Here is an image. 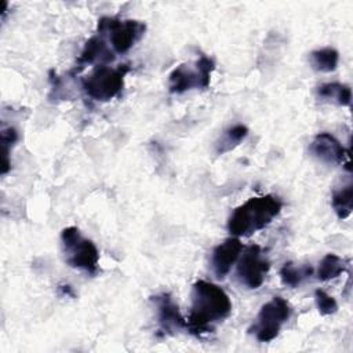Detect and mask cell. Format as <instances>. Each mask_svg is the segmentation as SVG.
Masks as SVG:
<instances>
[{
  "label": "cell",
  "instance_id": "obj_1",
  "mask_svg": "<svg viewBox=\"0 0 353 353\" xmlns=\"http://www.w3.org/2000/svg\"><path fill=\"white\" fill-rule=\"evenodd\" d=\"M232 313L229 295L219 285L197 280L190 292V310L188 316V330L193 335L212 332L215 325L228 319Z\"/></svg>",
  "mask_w": 353,
  "mask_h": 353
},
{
  "label": "cell",
  "instance_id": "obj_2",
  "mask_svg": "<svg viewBox=\"0 0 353 353\" xmlns=\"http://www.w3.org/2000/svg\"><path fill=\"white\" fill-rule=\"evenodd\" d=\"M281 208L283 203L273 194L251 197L233 210L228 219V230L234 237H250L272 223Z\"/></svg>",
  "mask_w": 353,
  "mask_h": 353
},
{
  "label": "cell",
  "instance_id": "obj_3",
  "mask_svg": "<svg viewBox=\"0 0 353 353\" xmlns=\"http://www.w3.org/2000/svg\"><path fill=\"white\" fill-rule=\"evenodd\" d=\"M61 245L65 262L70 268L83 270L90 276L99 273V251L76 226H68L61 232Z\"/></svg>",
  "mask_w": 353,
  "mask_h": 353
},
{
  "label": "cell",
  "instance_id": "obj_4",
  "mask_svg": "<svg viewBox=\"0 0 353 353\" xmlns=\"http://www.w3.org/2000/svg\"><path fill=\"white\" fill-rule=\"evenodd\" d=\"M128 72V65H119L112 68L101 63L81 80V87L87 97L91 99L106 102L121 92L124 87V77Z\"/></svg>",
  "mask_w": 353,
  "mask_h": 353
},
{
  "label": "cell",
  "instance_id": "obj_5",
  "mask_svg": "<svg viewBox=\"0 0 353 353\" xmlns=\"http://www.w3.org/2000/svg\"><path fill=\"white\" fill-rule=\"evenodd\" d=\"M214 69L215 62L207 55H200L194 63H182L170 73L168 91L182 94L193 88H207Z\"/></svg>",
  "mask_w": 353,
  "mask_h": 353
},
{
  "label": "cell",
  "instance_id": "obj_6",
  "mask_svg": "<svg viewBox=\"0 0 353 353\" xmlns=\"http://www.w3.org/2000/svg\"><path fill=\"white\" fill-rule=\"evenodd\" d=\"M292 309L284 298L273 296L269 302L262 305L250 332L254 334L259 342H270L279 335L283 324L288 321Z\"/></svg>",
  "mask_w": 353,
  "mask_h": 353
},
{
  "label": "cell",
  "instance_id": "obj_7",
  "mask_svg": "<svg viewBox=\"0 0 353 353\" xmlns=\"http://www.w3.org/2000/svg\"><path fill=\"white\" fill-rule=\"evenodd\" d=\"M146 25L135 19H117L103 17L98 21V32L108 33L112 48L117 54H125L143 34Z\"/></svg>",
  "mask_w": 353,
  "mask_h": 353
},
{
  "label": "cell",
  "instance_id": "obj_8",
  "mask_svg": "<svg viewBox=\"0 0 353 353\" xmlns=\"http://www.w3.org/2000/svg\"><path fill=\"white\" fill-rule=\"evenodd\" d=\"M269 268L270 263L263 256L262 248L258 244L247 245L237 259V279L244 287L256 290L263 284Z\"/></svg>",
  "mask_w": 353,
  "mask_h": 353
},
{
  "label": "cell",
  "instance_id": "obj_9",
  "mask_svg": "<svg viewBox=\"0 0 353 353\" xmlns=\"http://www.w3.org/2000/svg\"><path fill=\"white\" fill-rule=\"evenodd\" d=\"M156 307L157 313V323H159V334L165 335H175L181 330L188 328V321L181 314L178 305L172 299L171 294L161 292L150 298Z\"/></svg>",
  "mask_w": 353,
  "mask_h": 353
},
{
  "label": "cell",
  "instance_id": "obj_10",
  "mask_svg": "<svg viewBox=\"0 0 353 353\" xmlns=\"http://www.w3.org/2000/svg\"><path fill=\"white\" fill-rule=\"evenodd\" d=\"M309 152L325 164H342L345 160H349V152L330 132L317 134L309 145Z\"/></svg>",
  "mask_w": 353,
  "mask_h": 353
},
{
  "label": "cell",
  "instance_id": "obj_11",
  "mask_svg": "<svg viewBox=\"0 0 353 353\" xmlns=\"http://www.w3.org/2000/svg\"><path fill=\"white\" fill-rule=\"evenodd\" d=\"M243 243L239 237H229L218 244L211 252V269L218 279H223L232 269V266L237 262L241 251Z\"/></svg>",
  "mask_w": 353,
  "mask_h": 353
},
{
  "label": "cell",
  "instance_id": "obj_12",
  "mask_svg": "<svg viewBox=\"0 0 353 353\" xmlns=\"http://www.w3.org/2000/svg\"><path fill=\"white\" fill-rule=\"evenodd\" d=\"M114 55L110 51V48L108 47L103 34L98 33L94 34L91 39L87 40L79 59H77V65L79 69L84 68L85 65H91L95 62H102V65H105V62L113 61Z\"/></svg>",
  "mask_w": 353,
  "mask_h": 353
},
{
  "label": "cell",
  "instance_id": "obj_13",
  "mask_svg": "<svg viewBox=\"0 0 353 353\" xmlns=\"http://www.w3.org/2000/svg\"><path fill=\"white\" fill-rule=\"evenodd\" d=\"M316 95L319 99L335 103L338 106H350L352 103L350 87L341 83H324L317 87Z\"/></svg>",
  "mask_w": 353,
  "mask_h": 353
},
{
  "label": "cell",
  "instance_id": "obj_14",
  "mask_svg": "<svg viewBox=\"0 0 353 353\" xmlns=\"http://www.w3.org/2000/svg\"><path fill=\"white\" fill-rule=\"evenodd\" d=\"M248 135V128L244 124H234L223 131L219 139L215 142L214 149L216 154H223L233 150L236 146L241 143Z\"/></svg>",
  "mask_w": 353,
  "mask_h": 353
},
{
  "label": "cell",
  "instance_id": "obj_15",
  "mask_svg": "<svg viewBox=\"0 0 353 353\" xmlns=\"http://www.w3.org/2000/svg\"><path fill=\"white\" fill-rule=\"evenodd\" d=\"M339 62V52L332 47H323L309 54V63L317 72H332Z\"/></svg>",
  "mask_w": 353,
  "mask_h": 353
},
{
  "label": "cell",
  "instance_id": "obj_16",
  "mask_svg": "<svg viewBox=\"0 0 353 353\" xmlns=\"http://www.w3.org/2000/svg\"><path fill=\"white\" fill-rule=\"evenodd\" d=\"M313 274V268L310 265H301L295 266L292 262H287L280 269V279L281 283L290 288L299 287L303 280Z\"/></svg>",
  "mask_w": 353,
  "mask_h": 353
},
{
  "label": "cell",
  "instance_id": "obj_17",
  "mask_svg": "<svg viewBox=\"0 0 353 353\" xmlns=\"http://www.w3.org/2000/svg\"><path fill=\"white\" fill-rule=\"evenodd\" d=\"M332 208L339 219H346L353 211V185L347 183L341 189H335L331 196Z\"/></svg>",
  "mask_w": 353,
  "mask_h": 353
},
{
  "label": "cell",
  "instance_id": "obj_18",
  "mask_svg": "<svg viewBox=\"0 0 353 353\" xmlns=\"http://www.w3.org/2000/svg\"><path fill=\"white\" fill-rule=\"evenodd\" d=\"M347 261L342 259L336 254H327L319 265L317 269V279L320 281H328L331 279L338 277L346 270Z\"/></svg>",
  "mask_w": 353,
  "mask_h": 353
},
{
  "label": "cell",
  "instance_id": "obj_19",
  "mask_svg": "<svg viewBox=\"0 0 353 353\" xmlns=\"http://www.w3.org/2000/svg\"><path fill=\"white\" fill-rule=\"evenodd\" d=\"M18 139V132L12 127H3L1 128V146H3V168L1 174H6L10 170V148L14 146V143Z\"/></svg>",
  "mask_w": 353,
  "mask_h": 353
},
{
  "label": "cell",
  "instance_id": "obj_20",
  "mask_svg": "<svg viewBox=\"0 0 353 353\" xmlns=\"http://www.w3.org/2000/svg\"><path fill=\"white\" fill-rule=\"evenodd\" d=\"M314 301H316L319 313L323 316L334 314L338 310V303H336L335 298L332 295L327 294L324 290L319 288L314 291Z\"/></svg>",
  "mask_w": 353,
  "mask_h": 353
}]
</instances>
